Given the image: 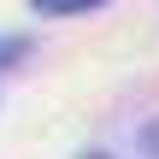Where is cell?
I'll return each mask as SVG.
<instances>
[{
	"mask_svg": "<svg viewBox=\"0 0 159 159\" xmlns=\"http://www.w3.org/2000/svg\"><path fill=\"white\" fill-rule=\"evenodd\" d=\"M35 12H47V18H71V12H94V6H106V0H30Z\"/></svg>",
	"mask_w": 159,
	"mask_h": 159,
	"instance_id": "1",
	"label": "cell"
},
{
	"mask_svg": "<svg viewBox=\"0 0 159 159\" xmlns=\"http://www.w3.org/2000/svg\"><path fill=\"white\" fill-rule=\"evenodd\" d=\"M24 53H30V47H24L18 35H0V71H6V65H18Z\"/></svg>",
	"mask_w": 159,
	"mask_h": 159,
	"instance_id": "2",
	"label": "cell"
}]
</instances>
